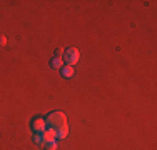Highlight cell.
Wrapping results in <instances>:
<instances>
[{
	"mask_svg": "<svg viewBox=\"0 0 157 150\" xmlns=\"http://www.w3.org/2000/svg\"><path fill=\"white\" fill-rule=\"evenodd\" d=\"M45 123H47V127H50L54 130L69 125L67 123V115L63 112H52V114H48L45 117Z\"/></svg>",
	"mask_w": 157,
	"mask_h": 150,
	"instance_id": "obj_1",
	"label": "cell"
},
{
	"mask_svg": "<svg viewBox=\"0 0 157 150\" xmlns=\"http://www.w3.org/2000/svg\"><path fill=\"white\" fill-rule=\"evenodd\" d=\"M62 60H63V63H65V65L74 67L75 63H78V60H80V52H78L75 47H69L65 52H63Z\"/></svg>",
	"mask_w": 157,
	"mask_h": 150,
	"instance_id": "obj_2",
	"label": "cell"
},
{
	"mask_svg": "<svg viewBox=\"0 0 157 150\" xmlns=\"http://www.w3.org/2000/svg\"><path fill=\"white\" fill-rule=\"evenodd\" d=\"M30 127H32L33 133H39V132H44V130L47 129V123H45V118H42V117H35V118L32 120Z\"/></svg>",
	"mask_w": 157,
	"mask_h": 150,
	"instance_id": "obj_3",
	"label": "cell"
},
{
	"mask_svg": "<svg viewBox=\"0 0 157 150\" xmlns=\"http://www.w3.org/2000/svg\"><path fill=\"white\" fill-rule=\"evenodd\" d=\"M60 73H62L63 78H72L74 73H75V70H74V67H70V65H63L60 69Z\"/></svg>",
	"mask_w": 157,
	"mask_h": 150,
	"instance_id": "obj_4",
	"label": "cell"
},
{
	"mask_svg": "<svg viewBox=\"0 0 157 150\" xmlns=\"http://www.w3.org/2000/svg\"><path fill=\"white\" fill-rule=\"evenodd\" d=\"M33 144L39 145V147H44V145H45V137H44V132L33 133Z\"/></svg>",
	"mask_w": 157,
	"mask_h": 150,
	"instance_id": "obj_5",
	"label": "cell"
},
{
	"mask_svg": "<svg viewBox=\"0 0 157 150\" xmlns=\"http://www.w3.org/2000/svg\"><path fill=\"white\" fill-rule=\"evenodd\" d=\"M63 65H65V63H63V60L60 57H54L50 60V67H52V69H55V70H60Z\"/></svg>",
	"mask_w": 157,
	"mask_h": 150,
	"instance_id": "obj_6",
	"label": "cell"
},
{
	"mask_svg": "<svg viewBox=\"0 0 157 150\" xmlns=\"http://www.w3.org/2000/svg\"><path fill=\"white\" fill-rule=\"evenodd\" d=\"M69 135V125L67 127H60V129L55 130V138H65Z\"/></svg>",
	"mask_w": 157,
	"mask_h": 150,
	"instance_id": "obj_7",
	"label": "cell"
},
{
	"mask_svg": "<svg viewBox=\"0 0 157 150\" xmlns=\"http://www.w3.org/2000/svg\"><path fill=\"white\" fill-rule=\"evenodd\" d=\"M44 137H45V142H48V140H57V138H55V130L50 129V127H47V129L44 130Z\"/></svg>",
	"mask_w": 157,
	"mask_h": 150,
	"instance_id": "obj_8",
	"label": "cell"
},
{
	"mask_svg": "<svg viewBox=\"0 0 157 150\" xmlns=\"http://www.w3.org/2000/svg\"><path fill=\"white\" fill-rule=\"evenodd\" d=\"M45 150H57V140H48L45 142Z\"/></svg>",
	"mask_w": 157,
	"mask_h": 150,
	"instance_id": "obj_9",
	"label": "cell"
},
{
	"mask_svg": "<svg viewBox=\"0 0 157 150\" xmlns=\"http://www.w3.org/2000/svg\"><path fill=\"white\" fill-rule=\"evenodd\" d=\"M5 45H7V37L0 35V47H5Z\"/></svg>",
	"mask_w": 157,
	"mask_h": 150,
	"instance_id": "obj_10",
	"label": "cell"
},
{
	"mask_svg": "<svg viewBox=\"0 0 157 150\" xmlns=\"http://www.w3.org/2000/svg\"><path fill=\"white\" fill-rule=\"evenodd\" d=\"M63 52H65V50H63V48H57V52H55V57H63Z\"/></svg>",
	"mask_w": 157,
	"mask_h": 150,
	"instance_id": "obj_11",
	"label": "cell"
}]
</instances>
